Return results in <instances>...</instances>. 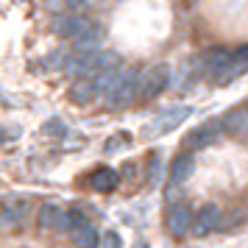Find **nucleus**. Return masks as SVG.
<instances>
[{"label": "nucleus", "mask_w": 248, "mask_h": 248, "mask_svg": "<svg viewBox=\"0 0 248 248\" xmlns=\"http://www.w3.org/2000/svg\"><path fill=\"white\" fill-rule=\"evenodd\" d=\"M98 87L103 92V101L109 109H123L131 103L134 95H140V76L134 70H114V73H106V76H98Z\"/></svg>", "instance_id": "obj_1"}, {"label": "nucleus", "mask_w": 248, "mask_h": 248, "mask_svg": "<svg viewBox=\"0 0 248 248\" xmlns=\"http://www.w3.org/2000/svg\"><path fill=\"white\" fill-rule=\"evenodd\" d=\"M170 81V70L168 64H154L151 70H145L140 76V98H154L168 87Z\"/></svg>", "instance_id": "obj_2"}, {"label": "nucleus", "mask_w": 248, "mask_h": 248, "mask_svg": "<svg viewBox=\"0 0 248 248\" xmlns=\"http://www.w3.org/2000/svg\"><path fill=\"white\" fill-rule=\"evenodd\" d=\"M190 114H192L190 106H173V109H168V112L159 114L156 120L151 123L148 131H151V134H168V131H173V128H179Z\"/></svg>", "instance_id": "obj_3"}, {"label": "nucleus", "mask_w": 248, "mask_h": 248, "mask_svg": "<svg viewBox=\"0 0 248 248\" xmlns=\"http://www.w3.org/2000/svg\"><path fill=\"white\" fill-rule=\"evenodd\" d=\"M98 92H101V87H98V81L95 78H78L73 87H70V101L78 103V106H90L95 98H98Z\"/></svg>", "instance_id": "obj_4"}, {"label": "nucleus", "mask_w": 248, "mask_h": 248, "mask_svg": "<svg viewBox=\"0 0 248 248\" xmlns=\"http://www.w3.org/2000/svg\"><path fill=\"white\" fill-rule=\"evenodd\" d=\"M36 220L42 229H53V232H64V220H67V212L59 206V203H42L39 206V215Z\"/></svg>", "instance_id": "obj_5"}, {"label": "nucleus", "mask_w": 248, "mask_h": 248, "mask_svg": "<svg viewBox=\"0 0 248 248\" xmlns=\"http://www.w3.org/2000/svg\"><path fill=\"white\" fill-rule=\"evenodd\" d=\"M168 229H170V234H176V237L187 234V232L192 229L190 209H187V206H181V203H173V206L168 209Z\"/></svg>", "instance_id": "obj_6"}, {"label": "nucleus", "mask_w": 248, "mask_h": 248, "mask_svg": "<svg viewBox=\"0 0 248 248\" xmlns=\"http://www.w3.org/2000/svg\"><path fill=\"white\" fill-rule=\"evenodd\" d=\"M90 28V20H81V17H76V14H67V17H56V23H53V31H56L59 36H67V39H78L84 31Z\"/></svg>", "instance_id": "obj_7"}, {"label": "nucleus", "mask_w": 248, "mask_h": 248, "mask_svg": "<svg viewBox=\"0 0 248 248\" xmlns=\"http://www.w3.org/2000/svg\"><path fill=\"white\" fill-rule=\"evenodd\" d=\"M223 128L226 134L232 137H248V109H232V112L223 117Z\"/></svg>", "instance_id": "obj_8"}, {"label": "nucleus", "mask_w": 248, "mask_h": 248, "mask_svg": "<svg viewBox=\"0 0 248 248\" xmlns=\"http://www.w3.org/2000/svg\"><path fill=\"white\" fill-rule=\"evenodd\" d=\"M90 184L98 192H109V190H114V187L120 184V176H117V170H112V168H98L90 176Z\"/></svg>", "instance_id": "obj_9"}, {"label": "nucleus", "mask_w": 248, "mask_h": 248, "mask_svg": "<svg viewBox=\"0 0 248 248\" xmlns=\"http://www.w3.org/2000/svg\"><path fill=\"white\" fill-rule=\"evenodd\" d=\"M215 226H220V209L215 206V203H206L201 206V212H198V220H195V232L203 234V232H209Z\"/></svg>", "instance_id": "obj_10"}, {"label": "nucleus", "mask_w": 248, "mask_h": 248, "mask_svg": "<svg viewBox=\"0 0 248 248\" xmlns=\"http://www.w3.org/2000/svg\"><path fill=\"white\" fill-rule=\"evenodd\" d=\"M192 168H195V162H192L190 154H184V156H176V162L170 165V181L173 184H181V181H187L192 176Z\"/></svg>", "instance_id": "obj_11"}, {"label": "nucleus", "mask_w": 248, "mask_h": 248, "mask_svg": "<svg viewBox=\"0 0 248 248\" xmlns=\"http://www.w3.org/2000/svg\"><path fill=\"white\" fill-rule=\"evenodd\" d=\"M73 240H76V246L78 248H95L98 246V232H95V226L92 223H87V226H81V229L73 232Z\"/></svg>", "instance_id": "obj_12"}, {"label": "nucleus", "mask_w": 248, "mask_h": 248, "mask_svg": "<svg viewBox=\"0 0 248 248\" xmlns=\"http://www.w3.org/2000/svg\"><path fill=\"white\" fill-rule=\"evenodd\" d=\"M215 134H217L215 125H201V128H195V131L187 137V145L190 148H203V145H209V142L215 140Z\"/></svg>", "instance_id": "obj_13"}, {"label": "nucleus", "mask_w": 248, "mask_h": 248, "mask_svg": "<svg viewBox=\"0 0 248 248\" xmlns=\"http://www.w3.org/2000/svg\"><path fill=\"white\" fill-rule=\"evenodd\" d=\"M23 217V209L17 212V209H12V206H6V203H0V229H14L17 226V220Z\"/></svg>", "instance_id": "obj_14"}, {"label": "nucleus", "mask_w": 248, "mask_h": 248, "mask_svg": "<svg viewBox=\"0 0 248 248\" xmlns=\"http://www.w3.org/2000/svg\"><path fill=\"white\" fill-rule=\"evenodd\" d=\"M103 248H123L120 234H117V232H106V237H103Z\"/></svg>", "instance_id": "obj_15"}, {"label": "nucleus", "mask_w": 248, "mask_h": 248, "mask_svg": "<svg viewBox=\"0 0 248 248\" xmlns=\"http://www.w3.org/2000/svg\"><path fill=\"white\" fill-rule=\"evenodd\" d=\"M45 131H47V134H64L67 128H64V125L59 123V120H50V123L45 125Z\"/></svg>", "instance_id": "obj_16"}, {"label": "nucleus", "mask_w": 248, "mask_h": 248, "mask_svg": "<svg viewBox=\"0 0 248 248\" xmlns=\"http://www.w3.org/2000/svg\"><path fill=\"white\" fill-rule=\"evenodd\" d=\"M84 6H95V3H101V0H81Z\"/></svg>", "instance_id": "obj_17"}, {"label": "nucleus", "mask_w": 248, "mask_h": 248, "mask_svg": "<svg viewBox=\"0 0 248 248\" xmlns=\"http://www.w3.org/2000/svg\"><path fill=\"white\" fill-rule=\"evenodd\" d=\"M134 248H148V243H137V246Z\"/></svg>", "instance_id": "obj_18"}]
</instances>
